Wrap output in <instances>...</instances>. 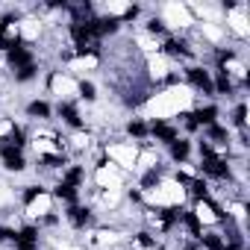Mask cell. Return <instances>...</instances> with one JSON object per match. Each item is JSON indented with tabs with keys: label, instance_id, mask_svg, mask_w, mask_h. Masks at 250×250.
<instances>
[{
	"label": "cell",
	"instance_id": "cell-1",
	"mask_svg": "<svg viewBox=\"0 0 250 250\" xmlns=\"http://www.w3.org/2000/svg\"><path fill=\"white\" fill-rule=\"evenodd\" d=\"M194 103V88L191 85H171L168 91L162 94H153L145 106V115L150 121H168L180 112H186L188 106Z\"/></svg>",
	"mask_w": 250,
	"mask_h": 250
},
{
	"label": "cell",
	"instance_id": "cell-2",
	"mask_svg": "<svg viewBox=\"0 0 250 250\" xmlns=\"http://www.w3.org/2000/svg\"><path fill=\"white\" fill-rule=\"evenodd\" d=\"M145 197L153 206H183L186 203V186L180 180H159L156 186L145 188Z\"/></svg>",
	"mask_w": 250,
	"mask_h": 250
},
{
	"label": "cell",
	"instance_id": "cell-3",
	"mask_svg": "<svg viewBox=\"0 0 250 250\" xmlns=\"http://www.w3.org/2000/svg\"><path fill=\"white\" fill-rule=\"evenodd\" d=\"M106 156L112 159V165L133 171V168H136V159H139V147H136L133 142H130V145H109V147H106Z\"/></svg>",
	"mask_w": 250,
	"mask_h": 250
},
{
	"label": "cell",
	"instance_id": "cell-4",
	"mask_svg": "<svg viewBox=\"0 0 250 250\" xmlns=\"http://www.w3.org/2000/svg\"><path fill=\"white\" fill-rule=\"evenodd\" d=\"M162 18H165L168 27H191L194 24L186 3H165L162 6Z\"/></svg>",
	"mask_w": 250,
	"mask_h": 250
},
{
	"label": "cell",
	"instance_id": "cell-5",
	"mask_svg": "<svg viewBox=\"0 0 250 250\" xmlns=\"http://www.w3.org/2000/svg\"><path fill=\"white\" fill-rule=\"evenodd\" d=\"M94 183L106 191V188H121L124 186V174H121V168L118 165H100L97 171H94Z\"/></svg>",
	"mask_w": 250,
	"mask_h": 250
},
{
	"label": "cell",
	"instance_id": "cell-6",
	"mask_svg": "<svg viewBox=\"0 0 250 250\" xmlns=\"http://www.w3.org/2000/svg\"><path fill=\"white\" fill-rule=\"evenodd\" d=\"M50 91H53L56 97H62V100H71V97H77V94H80V85H77L71 77L56 74V77L50 80Z\"/></svg>",
	"mask_w": 250,
	"mask_h": 250
},
{
	"label": "cell",
	"instance_id": "cell-7",
	"mask_svg": "<svg viewBox=\"0 0 250 250\" xmlns=\"http://www.w3.org/2000/svg\"><path fill=\"white\" fill-rule=\"evenodd\" d=\"M50 209H53V197L50 194H44V191L42 194H33L30 203H27V218H33V221L36 218H47Z\"/></svg>",
	"mask_w": 250,
	"mask_h": 250
},
{
	"label": "cell",
	"instance_id": "cell-8",
	"mask_svg": "<svg viewBox=\"0 0 250 250\" xmlns=\"http://www.w3.org/2000/svg\"><path fill=\"white\" fill-rule=\"evenodd\" d=\"M227 21H229V30L235 33V36H247L250 33V27H247V18H244V6H235L229 15H227Z\"/></svg>",
	"mask_w": 250,
	"mask_h": 250
},
{
	"label": "cell",
	"instance_id": "cell-9",
	"mask_svg": "<svg viewBox=\"0 0 250 250\" xmlns=\"http://www.w3.org/2000/svg\"><path fill=\"white\" fill-rule=\"evenodd\" d=\"M147 71H150V77H153V80H162V77H168L171 62H168L162 53H153V56L147 59Z\"/></svg>",
	"mask_w": 250,
	"mask_h": 250
},
{
	"label": "cell",
	"instance_id": "cell-10",
	"mask_svg": "<svg viewBox=\"0 0 250 250\" xmlns=\"http://www.w3.org/2000/svg\"><path fill=\"white\" fill-rule=\"evenodd\" d=\"M194 218H197L200 224H206V227L218 224V212H215L206 200H197V203H194Z\"/></svg>",
	"mask_w": 250,
	"mask_h": 250
},
{
	"label": "cell",
	"instance_id": "cell-11",
	"mask_svg": "<svg viewBox=\"0 0 250 250\" xmlns=\"http://www.w3.org/2000/svg\"><path fill=\"white\" fill-rule=\"evenodd\" d=\"M33 147H36V153H44V156H56L59 153V145L50 136H36L33 139Z\"/></svg>",
	"mask_w": 250,
	"mask_h": 250
},
{
	"label": "cell",
	"instance_id": "cell-12",
	"mask_svg": "<svg viewBox=\"0 0 250 250\" xmlns=\"http://www.w3.org/2000/svg\"><path fill=\"white\" fill-rule=\"evenodd\" d=\"M18 33H21L27 42H36V39H39V33H42V24H39V21H33V18H27V21H21V24H18Z\"/></svg>",
	"mask_w": 250,
	"mask_h": 250
},
{
	"label": "cell",
	"instance_id": "cell-13",
	"mask_svg": "<svg viewBox=\"0 0 250 250\" xmlns=\"http://www.w3.org/2000/svg\"><path fill=\"white\" fill-rule=\"evenodd\" d=\"M71 68L74 71H94L97 68V56H80V59L71 62Z\"/></svg>",
	"mask_w": 250,
	"mask_h": 250
},
{
	"label": "cell",
	"instance_id": "cell-14",
	"mask_svg": "<svg viewBox=\"0 0 250 250\" xmlns=\"http://www.w3.org/2000/svg\"><path fill=\"white\" fill-rule=\"evenodd\" d=\"M227 71H229L232 77H238V80H244V65H241V62H235V59H229V62H227Z\"/></svg>",
	"mask_w": 250,
	"mask_h": 250
},
{
	"label": "cell",
	"instance_id": "cell-15",
	"mask_svg": "<svg viewBox=\"0 0 250 250\" xmlns=\"http://www.w3.org/2000/svg\"><path fill=\"white\" fill-rule=\"evenodd\" d=\"M229 215L244 227V218H247V215H244V203H232V206H229Z\"/></svg>",
	"mask_w": 250,
	"mask_h": 250
},
{
	"label": "cell",
	"instance_id": "cell-16",
	"mask_svg": "<svg viewBox=\"0 0 250 250\" xmlns=\"http://www.w3.org/2000/svg\"><path fill=\"white\" fill-rule=\"evenodd\" d=\"M106 12L109 15H124V12H130L127 3H106Z\"/></svg>",
	"mask_w": 250,
	"mask_h": 250
},
{
	"label": "cell",
	"instance_id": "cell-17",
	"mask_svg": "<svg viewBox=\"0 0 250 250\" xmlns=\"http://www.w3.org/2000/svg\"><path fill=\"white\" fill-rule=\"evenodd\" d=\"M203 36H209L212 42H218V39H221V30H218L215 24H203Z\"/></svg>",
	"mask_w": 250,
	"mask_h": 250
},
{
	"label": "cell",
	"instance_id": "cell-18",
	"mask_svg": "<svg viewBox=\"0 0 250 250\" xmlns=\"http://www.w3.org/2000/svg\"><path fill=\"white\" fill-rule=\"evenodd\" d=\"M47 112H50L47 103H30V115H42V118H44Z\"/></svg>",
	"mask_w": 250,
	"mask_h": 250
},
{
	"label": "cell",
	"instance_id": "cell-19",
	"mask_svg": "<svg viewBox=\"0 0 250 250\" xmlns=\"http://www.w3.org/2000/svg\"><path fill=\"white\" fill-rule=\"evenodd\" d=\"M12 200V191H9V186H3V183H0V206H6Z\"/></svg>",
	"mask_w": 250,
	"mask_h": 250
},
{
	"label": "cell",
	"instance_id": "cell-20",
	"mask_svg": "<svg viewBox=\"0 0 250 250\" xmlns=\"http://www.w3.org/2000/svg\"><path fill=\"white\" fill-rule=\"evenodd\" d=\"M59 250H77V247H71V244H59Z\"/></svg>",
	"mask_w": 250,
	"mask_h": 250
}]
</instances>
